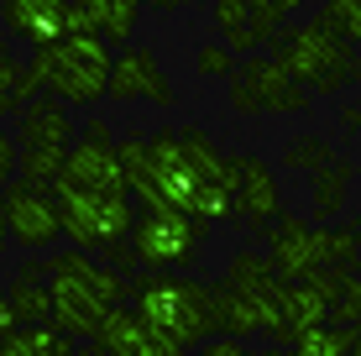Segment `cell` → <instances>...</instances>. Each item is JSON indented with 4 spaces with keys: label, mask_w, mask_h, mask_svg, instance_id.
<instances>
[{
    "label": "cell",
    "mask_w": 361,
    "mask_h": 356,
    "mask_svg": "<svg viewBox=\"0 0 361 356\" xmlns=\"http://www.w3.org/2000/svg\"><path fill=\"white\" fill-rule=\"evenodd\" d=\"M262 47H272L278 68L288 73V79L298 84V90L319 94V100H325V94L351 90V84L361 79L356 47L345 42V37L335 32L325 16H314V21H298V27H278V32H272Z\"/></svg>",
    "instance_id": "6da1fadb"
},
{
    "label": "cell",
    "mask_w": 361,
    "mask_h": 356,
    "mask_svg": "<svg viewBox=\"0 0 361 356\" xmlns=\"http://www.w3.org/2000/svg\"><path fill=\"white\" fill-rule=\"evenodd\" d=\"M126 299L147 325H157L163 336H173L183 351H189L194 340L215 336L209 283H194V278H183V273H147V267H136L126 278Z\"/></svg>",
    "instance_id": "7a4b0ae2"
},
{
    "label": "cell",
    "mask_w": 361,
    "mask_h": 356,
    "mask_svg": "<svg viewBox=\"0 0 361 356\" xmlns=\"http://www.w3.org/2000/svg\"><path fill=\"white\" fill-rule=\"evenodd\" d=\"M204 236H209V220L173 210L168 200H142L131 210L126 247L136 257V267H147V273H189L199 262Z\"/></svg>",
    "instance_id": "3957f363"
},
{
    "label": "cell",
    "mask_w": 361,
    "mask_h": 356,
    "mask_svg": "<svg viewBox=\"0 0 361 356\" xmlns=\"http://www.w3.org/2000/svg\"><path fill=\"white\" fill-rule=\"evenodd\" d=\"M105 73H110V42L99 32H58L42 42V90L73 105L105 100Z\"/></svg>",
    "instance_id": "277c9868"
},
{
    "label": "cell",
    "mask_w": 361,
    "mask_h": 356,
    "mask_svg": "<svg viewBox=\"0 0 361 356\" xmlns=\"http://www.w3.org/2000/svg\"><path fill=\"white\" fill-rule=\"evenodd\" d=\"M53 200H58V226L79 252H110L126 241L131 210H136V200L126 189H68V183H53Z\"/></svg>",
    "instance_id": "5b68a950"
},
{
    "label": "cell",
    "mask_w": 361,
    "mask_h": 356,
    "mask_svg": "<svg viewBox=\"0 0 361 356\" xmlns=\"http://www.w3.org/2000/svg\"><path fill=\"white\" fill-rule=\"evenodd\" d=\"M267 262L283 283L293 278H309L319 267L335 262V241H330V226H314V220H298V215H272L267 226Z\"/></svg>",
    "instance_id": "8992f818"
},
{
    "label": "cell",
    "mask_w": 361,
    "mask_h": 356,
    "mask_svg": "<svg viewBox=\"0 0 361 356\" xmlns=\"http://www.w3.org/2000/svg\"><path fill=\"white\" fill-rule=\"evenodd\" d=\"M0 189H6V194H0L6 231H11V241H16L21 252H47L58 236H63L53 189H42V183H27V178H11V183H0Z\"/></svg>",
    "instance_id": "52a82bcc"
},
{
    "label": "cell",
    "mask_w": 361,
    "mask_h": 356,
    "mask_svg": "<svg viewBox=\"0 0 361 356\" xmlns=\"http://www.w3.org/2000/svg\"><path fill=\"white\" fill-rule=\"evenodd\" d=\"M0 27L27 47L53 42L58 32H94L90 11L73 0H0Z\"/></svg>",
    "instance_id": "ba28073f"
},
{
    "label": "cell",
    "mask_w": 361,
    "mask_h": 356,
    "mask_svg": "<svg viewBox=\"0 0 361 356\" xmlns=\"http://www.w3.org/2000/svg\"><path fill=\"white\" fill-rule=\"evenodd\" d=\"M58 183H68V189H126V183H121V168H116V142H110V126H105L99 116L79 131V142H68Z\"/></svg>",
    "instance_id": "9c48e42d"
},
{
    "label": "cell",
    "mask_w": 361,
    "mask_h": 356,
    "mask_svg": "<svg viewBox=\"0 0 361 356\" xmlns=\"http://www.w3.org/2000/svg\"><path fill=\"white\" fill-rule=\"evenodd\" d=\"M99 320H105V304L90 293V283L73 278L68 267H47V325L73 340H94Z\"/></svg>",
    "instance_id": "30bf717a"
},
{
    "label": "cell",
    "mask_w": 361,
    "mask_h": 356,
    "mask_svg": "<svg viewBox=\"0 0 361 356\" xmlns=\"http://www.w3.org/2000/svg\"><path fill=\"white\" fill-rule=\"evenodd\" d=\"M94 346L105 356H183L178 340L163 336L157 325H147L136 309H126V304L105 309V320H99V330H94Z\"/></svg>",
    "instance_id": "8fae6325"
},
{
    "label": "cell",
    "mask_w": 361,
    "mask_h": 356,
    "mask_svg": "<svg viewBox=\"0 0 361 356\" xmlns=\"http://www.w3.org/2000/svg\"><path fill=\"white\" fill-rule=\"evenodd\" d=\"M105 94L110 100H152V105H173V84L163 63H157L147 47H121L110 58V73H105Z\"/></svg>",
    "instance_id": "7c38bea8"
},
{
    "label": "cell",
    "mask_w": 361,
    "mask_h": 356,
    "mask_svg": "<svg viewBox=\"0 0 361 356\" xmlns=\"http://www.w3.org/2000/svg\"><path fill=\"white\" fill-rule=\"evenodd\" d=\"M235 79L252 90L257 110H267V116H298V110H309V100H314L309 90H298L288 73L278 68V58H262V53H246Z\"/></svg>",
    "instance_id": "4fadbf2b"
},
{
    "label": "cell",
    "mask_w": 361,
    "mask_h": 356,
    "mask_svg": "<svg viewBox=\"0 0 361 356\" xmlns=\"http://www.w3.org/2000/svg\"><path fill=\"white\" fill-rule=\"evenodd\" d=\"M231 168H235V215H246V226H252V231H267L272 215L283 210L272 168L262 163V157H252V152L231 157Z\"/></svg>",
    "instance_id": "5bb4252c"
},
{
    "label": "cell",
    "mask_w": 361,
    "mask_h": 356,
    "mask_svg": "<svg viewBox=\"0 0 361 356\" xmlns=\"http://www.w3.org/2000/svg\"><path fill=\"white\" fill-rule=\"evenodd\" d=\"M68 142H73V121L58 94L42 90L16 110V147H58V152H68Z\"/></svg>",
    "instance_id": "9a60e30c"
},
{
    "label": "cell",
    "mask_w": 361,
    "mask_h": 356,
    "mask_svg": "<svg viewBox=\"0 0 361 356\" xmlns=\"http://www.w3.org/2000/svg\"><path fill=\"white\" fill-rule=\"evenodd\" d=\"M351 183H356V168L345 163V157H330L325 168L309 173V210H314V226H330V220L345 210Z\"/></svg>",
    "instance_id": "2e32d148"
},
{
    "label": "cell",
    "mask_w": 361,
    "mask_h": 356,
    "mask_svg": "<svg viewBox=\"0 0 361 356\" xmlns=\"http://www.w3.org/2000/svg\"><path fill=\"white\" fill-rule=\"evenodd\" d=\"M209 320H215V336H235V340L262 336L257 330V304L231 283H209Z\"/></svg>",
    "instance_id": "e0dca14e"
},
{
    "label": "cell",
    "mask_w": 361,
    "mask_h": 356,
    "mask_svg": "<svg viewBox=\"0 0 361 356\" xmlns=\"http://www.w3.org/2000/svg\"><path fill=\"white\" fill-rule=\"evenodd\" d=\"M79 351V340L63 336V330L53 325H11L6 336H0V356H73Z\"/></svg>",
    "instance_id": "ac0fdd59"
},
{
    "label": "cell",
    "mask_w": 361,
    "mask_h": 356,
    "mask_svg": "<svg viewBox=\"0 0 361 356\" xmlns=\"http://www.w3.org/2000/svg\"><path fill=\"white\" fill-rule=\"evenodd\" d=\"M90 27L105 37L110 47H126L131 37H136V21H142V0H90Z\"/></svg>",
    "instance_id": "d6986e66"
},
{
    "label": "cell",
    "mask_w": 361,
    "mask_h": 356,
    "mask_svg": "<svg viewBox=\"0 0 361 356\" xmlns=\"http://www.w3.org/2000/svg\"><path fill=\"white\" fill-rule=\"evenodd\" d=\"M351 346H361V325H330L325 320V325L304 330V336H293L283 356H345ZM267 356H278V351H267Z\"/></svg>",
    "instance_id": "ffe728a7"
},
{
    "label": "cell",
    "mask_w": 361,
    "mask_h": 356,
    "mask_svg": "<svg viewBox=\"0 0 361 356\" xmlns=\"http://www.w3.org/2000/svg\"><path fill=\"white\" fill-rule=\"evenodd\" d=\"M6 299H11V320L16 325H42L47 320V278L16 273V283L6 288Z\"/></svg>",
    "instance_id": "44dd1931"
},
{
    "label": "cell",
    "mask_w": 361,
    "mask_h": 356,
    "mask_svg": "<svg viewBox=\"0 0 361 356\" xmlns=\"http://www.w3.org/2000/svg\"><path fill=\"white\" fill-rule=\"evenodd\" d=\"M226 283L231 288H241L246 299H257V293H262L267 283H278V273H272V262L262 252H235L231 257V267H226Z\"/></svg>",
    "instance_id": "7402d4cb"
},
{
    "label": "cell",
    "mask_w": 361,
    "mask_h": 356,
    "mask_svg": "<svg viewBox=\"0 0 361 356\" xmlns=\"http://www.w3.org/2000/svg\"><path fill=\"white\" fill-rule=\"evenodd\" d=\"M215 27H220L231 53H252L257 47L252 27H246V0H215Z\"/></svg>",
    "instance_id": "603a6c76"
},
{
    "label": "cell",
    "mask_w": 361,
    "mask_h": 356,
    "mask_svg": "<svg viewBox=\"0 0 361 356\" xmlns=\"http://www.w3.org/2000/svg\"><path fill=\"white\" fill-rule=\"evenodd\" d=\"M304 6V0H246V27H252V37H257V47L267 42L272 32L283 27V21L293 16V11Z\"/></svg>",
    "instance_id": "cb8c5ba5"
},
{
    "label": "cell",
    "mask_w": 361,
    "mask_h": 356,
    "mask_svg": "<svg viewBox=\"0 0 361 356\" xmlns=\"http://www.w3.org/2000/svg\"><path fill=\"white\" fill-rule=\"evenodd\" d=\"M330 157H335V147L319 137V131L314 137H293L283 147V168H288V173H314V168H325Z\"/></svg>",
    "instance_id": "d4e9b609"
},
{
    "label": "cell",
    "mask_w": 361,
    "mask_h": 356,
    "mask_svg": "<svg viewBox=\"0 0 361 356\" xmlns=\"http://www.w3.org/2000/svg\"><path fill=\"white\" fill-rule=\"evenodd\" d=\"M319 16H325L351 47L361 42V0H325V6H319Z\"/></svg>",
    "instance_id": "484cf974"
},
{
    "label": "cell",
    "mask_w": 361,
    "mask_h": 356,
    "mask_svg": "<svg viewBox=\"0 0 361 356\" xmlns=\"http://www.w3.org/2000/svg\"><path fill=\"white\" fill-rule=\"evenodd\" d=\"M21 105H27V94H21V58L0 53V116H16Z\"/></svg>",
    "instance_id": "4316f807"
},
{
    "label": "cell",
    "mask_w": 361,
    "mask_h": 356,
    "mask_svg": "<svg viewBox=\"0 0 361 356\" xmlns=\"http://www.w3.org/2000/svg\"><path fill=\"white\" fill-rule=\"evenodd\" d=\"M330 325H361V278L351 273L341 283V293L330 299Z\"/></svg>",
    "instance_id": "83f0119b"
},
{
    "label": "cell",
    "mask_w": 361,
    "mask_h": 356,
    "mask_svg": "<svg viewBox=\"0 0 361 356\" xmlns=\"http://www.w3.org/2000/svg\"><path fill=\"white\" fill-rule=\"evenodd\" d=\"M231 68H235V53L226 42L220 47H199V58H194V73H204V79H226Z\"/></svg>",
    "instance_id": "f1b7e54d"
},
{
    "label": "cell",
    "mask_w": 361,
    "mask_h": 356,
    "mask_svg": "<svg viewBox=\"0 0 361 356\" xmlns=\"http://www.w3.org/2000/svg\"><path fill=\"white\" fill-rule=\"evenodd\" d=\"M183 356H252V351H246V340H235V336H209L204 346H189Z\"/></svg>",
    "instance_id": "f546056e"
},
{
    "label": "cell",
    "mask_w": 361,
    "mask_h": 356,
    "mask_svg": "<svg viewBox=\"0 0 361 356\" xmlns=\"http://www.w3.org/2000/svg\"><path fill=\"white\" fill-rule=\"evenodd\" d=\"M231 110H235V116H262V110H257V100H252V90L235 79V68H231Z\"/></svg>",
    "instance_id": "4dcf8cb0"
},
{
    "label": "cell",
    "mask_w": 361,
    "mask_h": 356,
    "mask_svg": "<svg viewBox=\"0 0 361 356\" xmlns=\"http://www.w3.org/2000/svg\"><path fill=\"white\" fill-rule=\"evenodd\" d=\"M11 178H16V137L0 126V183H11Z\"/></svg>",
    "instance_id": "1f68e13d"
},
{
    "label": "cell",
    "mask_w": 361,
    "mask_h": 356,
    "mask_svg": "<svg viewBox=\"0 0 361 356\" xmlns=\"http://www.w3.org/2000/svg\"><path fill=\"white\" fill-rule=\"evenodd\" d=\"M11 325H16V320H11V299H6V288H0V336H6Z\"/></svg>",
    "instance_id": "d6a6232c"
},
{
    "label": "cell",
    "mask_w": 361,
    "mask_h": 356,
    "mask_svg": "<svg viewBox=\"0 0 361 356\" xmlns=\"http://www.w3.org/2000/svg\"><path fill=\"white\" fill-rule=\"evenodd\" d=\"M341 126H345V131H356V126H361V110H356V105H345V110H341Z\"/></svg>",
    "instance_id": "836d02e7"
},
{
    "label": "cell",
    "mask_w": 361,
    "mask_h": 356,
    "mask_svg": "<svg viewBox=\"0 0 361 356\" xmlns=\"http://www.w3.org/2000/svg\"><path fill=\"white\" fill-rule=\"evenodd\" d=\"M142 6H152V11H183L189 0H142Z\"/></svg>",
    "instance_id": "e575fe53"
},
{
    "label": "cell",
    "mask_w": 361,
    "mask_h": 356,
    "mask_svg": "<svg viewBox=\"0 0 361 356\" xmlns=\"http://www.w3.org/2000/svg\"><path fill=\"white\" fill-rule=\"evenodd\" d=\"M6 241H11V231H6V210H0V252H6Z\"/></svg>",
    "instance_id": "d590c367"
},
{
    "label": "cell",
    "mask_w": 361,
    "mask_h": 356,
    "mask_svg": "<svg viewBox=\"0 0 361 356\" xmlns=\"http://www.w3.org/2000/svg\"><path fill=\"white\" fill-rule=\"evenodd\" d=\"M73 356H105V351H99L94 340H90V346H84V351H73Z\"/></svg>",
    "instance_id": "8d00e7d4"
},
{
    "label": "cell",
    "mask_w": 361,
    "mask_h": 356,
    "mask_svg": "<svg viewBox=\"0 0 361 356\" xmlns=\"http://www.w3.org/2000/svg\"><path fill=\"white\" fill-rule=\"evenodd\" d=\"M345 356H361V346H351V351H345Z\"/></svg>",
    "instance_id": "74e56055"
},
{
    "label": "cell",
    "mask_w": 361,
    "mask_h": 356,
    "mask_svg": "<svg viewBox=\"0 0 361 356\" xmlns=\"http://www.w3.org/2000/svg\"><path fill=\"white\" fill-rule=\"evenodd\" d=\"M0 53H6V32H0Z\"/></svg>",
    "instance_id": "f35d334b"
},
{
    "label": "cell",
    "mask_w": 361,
    "mask_h": 356,
    "mask_svg": "<svg viewBox=\"0 0 361 356\" xmlns=\"http://www.w3.org/2000/svg\"><path fill=\"white\" fill-rule=\"evenodd\" d=\"M73 6H90V0H73Z\"/></svg>",
    "instance_id": "ab89813d"
}]
</instances>
